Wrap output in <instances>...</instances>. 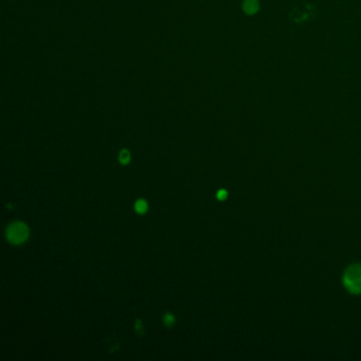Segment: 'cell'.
<instances>
[{"label":"cell","instance_id":"8","mask_svg":"<svg viewBox=\"0 0 361 361\" xmlns=\"http://www.w3.org/2000/svg\"><path fill=\"white\" fill-rule=\"evenodd\" d=\"M227 191H225V190H219L218 192H217V198L219 199V200H224L225 198H227Z\"/></svg>","mask_w":361,"mask_h":361},{"label":"cell","instance_id":"1","mask_svg":"<svg viewBox=\"0 0 361 361\" xmlns=\"http://www.w3.org/2000/svg\"><path fill=\"white\" fill-rule=\"evenodd\" d=\"M343 284L345 288L355 295L361 293V265L355 264L349 266L343 276Z\"/></svg>","mask_w":361,"mask_h":361},{"label":"cell","instance_id":"5","mask_svg":"<svg viewBox=\"0 0 361 361\" xmlns=\"http://www.w3.org/2000/svg\"><path fill=\"white\" fill-rule=\"evenodd\" d=\"M119 160L122 164H127L130 161V153L127 150H122L119 155Z\"/></svg>","mask_w":361,"mask_h":361},{"label":"cell","instance_id":"7","mask_svg":"<svg viewBox=\"0 0 361 361\" xmlns=\"http://www.w3.org/2000/svg\"><path fill=\"white\" fill-rule=\"evenodd\" d=\"M163 322H164V324L166 326L171 327L175 323V317L172 313H165L164 317H163Z\"/></svg>","mask_w":361,"mask_h":361},{"label":"cell","instance_id":"3","mask_svg":"<svg viewBox=\"0 0 361 361\" xmlns=\"http://www.w3.org/2000/svg\"><path fill=\"white\" fill-rule=\"evenodd\" d=\"M243 10L247 15H254L258 12L259 4L257 0H244Z\"/></svg>","mask_w":361,"mask_h":361},{"label":"cell","instance_id":"6","mask_svg":"<svg viewBox=\"0 0 361 361\" xmlns=\"http://www.w3.org/2000/svg\"><path fill=\"white\" fill-rule=\"evenodd\" d=\"M134 331H136V334L140 337H142L144 335V327L142 324V321L140 319H137L134 321Z\"/></svg>","mask_w":361,"mask_h":361},{"label":"cell","instance_id":"2","mask_svg":"<svg viewBox=\"0 0 361 361\" xmlns=\"http://www.w3.org/2000/svg\"><path fill=\"white\" fill-rule=\"evenodd\" d=\"M29 228L28 225L22 221H14L7 228L6 235L9 243L13 245H21L25 243L29 238Z\"/></svg>","mask_w":361,"mask_h":361},{"label":"cell","instance_id":"4","mask_svg":"<svg viewBox=\"0 0 361 361\" xmlns=\"http://www.w3.org/2000/svg\"><path fill=\"white\" fill-rule=\"evenodd\" d=\"M148 209H149V205L144 199H139L136 204H134V210H136V212L139 214L146 213Z\"/></svg>","mask_w":361,"mask_h":361}]
</instances>
